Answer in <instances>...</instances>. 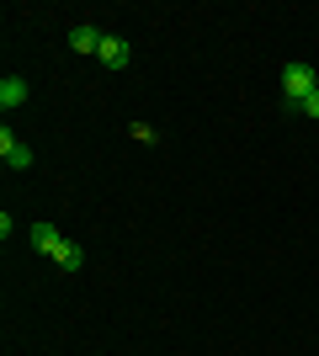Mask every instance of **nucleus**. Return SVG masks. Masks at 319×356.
Returning <instances> with one entry per match:
<instances>
[{
	"instance_id": "obj_1",
	"label": "nucleus",
	"mask_w": 319,
	"mask_h": 356,
	"mask_svg": "<svg viewBox=\"0 0 319 356\" xmlns=\"http://www.w3.org/2000/svg\"><path fill=\"white\" fill-rule=\"evenodd\" d=\"M314 90H319V74L309 70L304 59L282 64V96H288V106H293V112H298V106H304L309 96H314Z\"/></svg>"
},
{
	"instance_id": "obj_2",
	"label": "nucleus",
	"mask_w": 319,
	"mask_h": 356,
	"mask_svg": "<svg viewBox=\"0 0 319 356\" xmlns=\"http://www.w3.org/2000/svg\"><path fill=\"white\" fill-rule=\"evenodd\" d=\"M0 165H6V170H27L32 165V149L22 144L11 128H0Z\"/></svg>"
},
{
	"instance_id": "obj_3",
	"label": "nucleus",
	"mask_w": 319,
	"mask_h": 356,
	"mask_svg": "<svg viewBox=\"0 0 319 356\" xmlns=\"http://www.w3.org/2000/svg\"><path fill=\"white\" fill-rule=\"evenodd\" d=\"M101 38H106V32L91 27V22H75V27L64 32V43L75 48V54H101Z\"/></svg>"
},
{
	"instance_id": "obj_4",
	"label": "nucleus",
	"mask_w": 319,
	"mask_h": 356,
	"mask_svg": "<svg viewBox=\"0 0 319 356\" xmlns=\"http://www.w3.org/2000/svg\"><path fill=\"white\" fill-rule=\"evenodd\" d=\"M96 59H101V70H128L133 48H128V38H112V32H106V38H101V54H96Z\"/></svg>"
},
{
	"instance_id": "obj_5",
	"label": "nucleus",
	"mask_w": 319,
	"mask_h": 356,
	"mask_svg": "<svg viewBox=\"0 0 319 356\" xmlns=\"http://www.w3.org/2000/svg\"><path fill=\"white\" fill-rule=\"evenodd\" d=\"M27 239H32V250H38V255H48V261H54V255L64 250V234L54 229V223H32V229H27Z\"/></svg>"
},
{
	"instance_id": "obj_6",
	"label": "nucleus",
	"mask_w": 319,
	"mask_h": 356,
	"mask_svg": "<svg viewBox=\"0 0 319 356\" xmlns=\"http://www.w3.org/2000/svg\"><path fill=\"white\" fill-rule=\"evenodd\" d=\"M22 102H27V80H22V74H6V80H0V112H16Z\"/></svg>"
},
{
	"instance_id": "obj_7",
	"label": "nucleus",
	"mask_w": 319,
	"mask_h": 356,
	"mask_svg": "<svg viewBox=\"0 0 319 356\" xmlns=\"http://www.w3.org/2000/svg\"><path fill=\"white\" fill-rule=\"evenodd\" d=\"M54 266H59V271H80V266H85V250H80L75 239H64V250L54 255Z\"/></svg>"
},
{
	"instance_id": "obj_8",
	"label": "nucleus",
	"mask_w": 319,
	"mask_h": 356,
	"mask_svg": "<svg viewBox=\"0 0 319 356\" xmlns=\"http://www.w3.org/2000/svg\"><path fill=\"white\" fill-rule=\"evenodd\" d=\"M128 138L133 144H160V128L154 122H128Z\"/></svg>"
},
{
	"instance_id": "obj_9",
	"label": "nucleus",
	"mask_w": 319,
	"mask_h": 356,
	"mask_svg": "<svg viewBox=\"0 0 319 356\" xmlns=\"http://www.w3.org/2000/svg\"><path fill=\"white\" fill-rule=\"evenodd\" d=\"M298 112H309V118H319V90H314V96H309L304 106H298Z\"/></svg>"
}]
</instances>
